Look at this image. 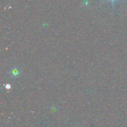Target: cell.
Here are the masks:
<instances>
[{
  "label": "cell",
  "instance_id": "cell-1",
  "mask_svg": "<svg viewBox=\"0 0 127 127\" xmlns=\"http://www.w3.org/2000/svg\"><path fill=\"white\" fill-rule=\"evenodd\" d=\"M20 74H21L20 71L18 68H13L10 71V74L13 78H17V77H18L20 75Z\"/></svg>",
  "mask_w": 127,
  "mask_h": 127
},
{
  "label": "cell",
  "instance_id": "cell-2",
  "mask_svg": "<svg viewBox=\"0 0 127 127\" xmlns=\"http://www.w3.org/2000/svg\"><path fill=\"white\" fill-rule=\"evenodd\" d=\"M105 1H109V2H110L112 3V4L113 7L114 6V4H115V3L116 2H117L118 1H119V0H105Z\"/></svg>",
  "mask_w": 127,
  "mask_h": 127
},
{
  "label": "cell",
  "instance_id": "cell-3",
  "mask_svg": "<svg viewBox=\"0 0 127 127\" xmlns=\"http://www.w3.org/2000/svg\"><path fill=\"white\" fill-rule=\"evenodd\" d=\"M6 89H10V88H11V86H10L9 84H6Z\"/></svg>",
  "mask_w": 127,
  "mask_h": 127
}]
</instances>
